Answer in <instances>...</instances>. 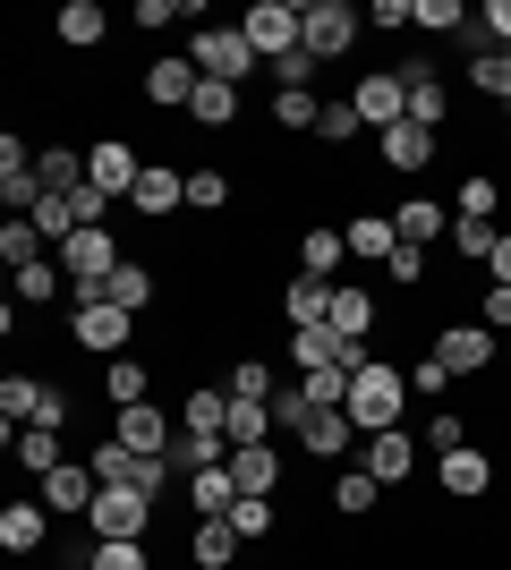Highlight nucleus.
I'll return each instance as SVG.
<instances>
[{"label": "nucleus", "instance_id": "nucleus-1", "mask_svg": "<svg viewBox=\"0 0 511 570\" xmlns=\"http://www.w3.org/2000/svg\"><path fill=\"white\" fill-rule=\"evenodd\" d=\"M350 417H358V434H392L401 426V409H410V366H384V357H366L358 375H350Z\"/></svg>", "mask_w": 511, "mask_h": 570}, {"label": "nucleus", "instance_id": "nucleus-2", "mask_svg": "<svg viewBox=\"0 0 511 570\" xmlns=\"http://www.w3.org/2000/svg\"><path fill=\"white\" fill-rule=\"evenodd\" d=\"M69 298H77V307H69V341H77V350H95V357H128V324H137V315L111 307L102 289H69Z\"/></svg>", "mask_w": 511, "mask_h": 570}, {"label": "nucleus", "instance_id": "nucleus-3", "mask_svg": "<svg viewBox=\"0 0 511 570\" xmlns=\"http://www.w3.org/2000/svg\"><path fill=\"white\" fill-rule=\"evenodd\" d=\"M188 60H196V77H214V86H247V77H256V43H247L239 26H196Z\"/></svg>", "mask_w": 511, "mask_h": 570}, {"label": "nucleus", "instance_id": "nucleus-4", "mask_svg": "<svg viewBox=\"0 0 511 570\" xmlns=\"http://www.w3.org/2000/svg\"><path fill=\"white\" fill-rule=\"evenodd\" d=\"M86 528H95V546H146V528H154V494H137V485H102L95 511H86Z\"/></svg>", "mask_w": 511, "mask_h": 570}, {"label": "nucleus", "instance_id": "nucleus-5", "mask_svg": "<svg viewBox=\"0 0 511 570\" xmlns=\"http://www.w3.org/2000/svg\"><path fill=\"white\" fill-rule=\"evenodd\" d=\"M358 43V9H350V0H307V9H298V51H307V60H341V51Z\"/></svg>", "mask_w": 511, "mask_h": 570}, {"label": "nucleus", "instance_id": "nucleus-6", "mask_svg": "<svg viewBox=\"0 0 511 570\" xmlns=\"http://www.w3.org/2000/svg\"><path fill=\"white\" fill-rule=\"evenodd\" d=\"M51 256H60V273H69V289H102V282H111V273H120V247H111V230H102V222H95V230H69V238H60V247H51Z\"/></svg>", "mask_w": 511, "mask_h": 570}, {"label": "nucleus", "instance_id": "nucleus-7", "mask_svg": "<svg viewBox=\"0 0 511 570\" xmlns=\"http://www.w3.org/2000/svg\"><path fill=\"white\" fill-rule=\"evenodd\" d=\"M341 102L366 119V137H384V128H401V119H410V86H401V69H366Z\"/></svg>", "mask_w": 511, "mask_h": 570}, {"label": "nucleus", "instance_id": "nucleus-8", "mask_svg": "<svg viewBox=\"0 0 511 570\" xmlns=\"http://www.w3.org/2000/svg\"><path fill=\"white\" fill-rule=\"evenodd\" d=\"M435 357L452 366V375H494L511 350H503V333H487V324H443V333H435Z\"/></svg>", "mask_w": 511, "mask_h": 570}, {"label": "nucleus", "instance_id": "nucleus-9", "mask_svg": "<svg viewBox=\"0 0 511 570\" xmlns=\"http://www.w3.org/2000/svg\"><path fill=\"white\" fill-rule=\"evenodd\" d=\"M86 179H95V188L111 196V205H120V196L137 188V179H146V154H137L128 137H102V145H86Z\"/></svg>", "mask_w": 511, "mask_h": 570}, {"label": "nucleus", "instance_id": "nucleus-10", "mask_svg": "<svg viewBox=\"0 0 511 570\" xmlns=\"http://www.w3.org/2000/svg\"><path fill=\"white\" fill-rule=\"evenodd\" d=\"M239 35L256 43V60H291L298 51V9L291 0H256V9L239 18Z\"/></svg>", "mask_w": 511, "mask_h": 570}, {"label": "nucleus", "instance_id": "nucleus-11", "mask_svg": "<svg viewBox=\"0 0 511 570\" xmlns=\"http://www.w3.org/2000/svg\"><path fill=\"white\" fill-rule=\"evenodd\" d=\"M128 205L146 222H170V214H188V170H170V163H146V179L128 188Z\"/></svg>", "mask_w": 511, "mask_h": 570}, {"label": "nucleus", "instance_id": "nucleus-12", "mask_svg": "<svg viewBox=\"0 0 511 570\" xmlns=\"http://www.w3.org/2000/svg\"><path fill=\"white\" fill-rule=\"evenodd\" d=\"M0 196H9V214H35V205H43V170H35V145L0 137Z\"/></svg>", "mask_w": 511, "mask_h": 570}, {"label": "nucleus", "instance_id": "nucleus-13", "mask_svg": "<svg viewBox=\"0 0 511 570\" xmlns=\"http://www.w3.org/2000/svg\"><path fill=\"white\" fill-rule=\"evenodd\" d=\"M95 494H102V476H95V460H60V469L43 476V511H95Z\"/></svg>", "mask_w": 511, "mask_h": 570}, {"label": "nucleus", "instance_id": "nucleus-14", "mask_svg": "<svg viewBox=\"0 0 511 570\" xmlns=\"http://www.w3.org/2000/svg\"><path fill=\"white\" fill-rule=\"evenodd\" d=\"M111 443H128V452H146V460H163V452H170V417H163V401L120 409V417H111Z\"/></svg>", "mask_w": 511, "mask_h": 570}, {"label": "nucleus", "instance_id": "nucleus-15", "mask_svg": "<svg viewBox=\"0 0 511 570\" xmlns=\"http://www.w3.org/2000/svg\"><path fill=\"white\" fill-rule=\"evenodd\" d=\"M435 485H443L452 502H478V494H494V460L478 452V443H461L452 460H435Z\"/></svg>", "mask_w": 511, "mask_h": 570}, {"label": "nucleus", "instance_id": "nucleus-16", "mask_svg": "<svg viewBox=\"0 0 511 570\" xmlns=\"http://www.w3.org/2000/svg\"><path fill=\"white\" fill-rule=\"evenodd\" d=\"M196 86H205V77H196L188 51H179V60H154V69H146V102H154V111H188Z\"/></svg>", "mask_w": 511, "mask_h": 570}, {"label": "nucleus", "instance_id": "nucleus-17", "mask_svg": "<svg viewBox=\"0 0 511 570\" xmlns=\"http://www.w3.org/2000/svg\"><path fill=\"white\" fill-rule=\"evenodd\" d=\"M417 469V434H366V476H375V485H401V476Z\"/></svg>", "mask_w": 511, "mask_h": 570}, {"label": "nucleus", "instance_id": "nucleus-18", "mask_svg": "<svg viewBox=\"0 0 511 570\" xmlns=\"http://www.w3.org/2000/svg\"><path fill=\"white\" fill-rule=\"evenodd\" d=\"M375 154H384V170H426V163H435V128L401 119V128H384V137H375Z\"/></svg>", "mask_w": 511, "mask_h": 570}, {"label": "nucleus", "instance_id": "nucleus-19", "mask_svg": "<svg viewBox=\"0 0 511 570\" xmlns=\"http://www.w3.org/2000/svg\"><path fill=\"white\" fill-rule=\"evenodd\" d=\"M401 86H410V119H417V128H443V111H452L443 77L426 69V60H401Z\"/></svg>", "mask_w": 511, "mask_h": 570}, {"label": "nucleus", "instance_id": "nucleus-20", "mask_svg": "<svg viewBox=\"0 0 511 570\" xmlns=\"http://www.w3.org/2000/svg\"><path fill=\"white\" fill-rule=\"evenodd\" d=\"M341 238H350V256H358V264H392V247H401L392 214H350V222H341Z\"/></svg>", "mask_w": 511, "mask_h": 570}, {"label": "nucleus", "instance_id": "nucleus-21", "mask_svg": "<svg viewBox=\"0 0 511 570\" xmlns=\"http://www.w3.org/2000/svg\"><path fill=\"white\" fill-rule=\"evenodd\" d=\"M230 502H239V476H230V460L188 476V511H196V520H230Z\"/></svg>", "mask_w": 511, "mask_h": 570}, {"label": "nucleus", "instance_id": "nucleus-22", "mask_svg": "<svg viewBox=\"0 0 511 570\" xmlns=\"http://www.w3.org/2000/svg\"><path fill=\"white\" fill-rule=\"evenodd\" d=\"M102 392H111V409H137V401H154V357H111L102 366Z\"/></svg>", "mask_w": 511, "mask_h": 570}, {"label": "nucleus", "instance_id": "nucleus-23", "mask_svg": "<svg viewBox=\"0 0 511 570\" xmlns=\"http://www.w3.org/2000/svg\"><path fill=\"white\" fill-rule=\"evenodd\" d=\"M298 443H307L316 460H341L350 443H358V417H350V409H316V417L298 426Z\"/></svg>", "mask_w": 511, "mask_h": 570}, {"label": "nucleus", "instance_id": "nucleus-24", "mask_svg": "<svg viewBox=\"0 0 511 570\" xmlns=\"http://www.w3.org/2000/svg\"><path fill=\"white\" fill-rule=\"evenodd\" d=\"M324 333H333V341H366V333H375V289H341L333 282V315H324Z\"/></svg>", "mask_w": 511, "mask_h": 570}, {"label": "nucleus", "instance_id": "nucleus-25", "mask_svg": "<svg viewBox=\"0 0 511 570\" xmlns=\"http://www.w3.org/2000/svg\"><path fill=\"white\" fill-rule=\"evenodd\" d=\"M282 315H291V333L324 324V315H333V282H316V273H291V289H282Z\"/></svg>", "mask_w": 511, "mask_h": 570}, {"label": "nucleus", "instance_id": "nucleus-26", "mask_svg": "<svg viewBox=\"0 0 511 570\" xmlns=\"http://www.w3.org/2000/svg\"><path fill=\"white\" fill-rule=\"evenodd\" d=\"M239 546H247V537H239L230 520H196V537H188V562H196V570H230V562H239Z\"/></svg>", "mask_w": 511, "mask_h": 570}, {"label": "nucleus", "instance_id": "nucleus-27", "mask_svg": "<svg viewBox=\"0 0 511 570\" xmlns=\"http://www.w3.org/2000/svg\"><path fill=\"white\" fill-rule=\"evenodd\" d=\"M43 537H51L43 502H9V511H0V546H9V553H43Z\"/></svg>", "mask_w": 511, "mask_h": 570}, {"label": "nucleus", "instance_id": "nucleus-28", "mask_svg": "<svg viewBox=\"0 0 511 570\" xmlns=\"http://www.w3.org/2000/svg\"><path fill=\"white\" fill-rule=\"evenodd\" d=\"M392 230H401V247H435V238L452 230V214H443L435 196H410V205L392 214Z\"/></svg>", "mask_w": 511, "mask_h": 570}, {"label": "nucleus", "instance_id": "nucleus-29", "mask_svg": "<svg viewBox=\"0 0 511 570\" xmlns=\"http://www.w3.org/2000/svg\"><path fill=\"white\" fill-rule=\"evenodd\" d=\"M230 476H239V494H273V485H282V452H273V443H239V452H230Z\"/></svg>", "mask_w": 511, "mask_h": 570}, {"label": "nucleus", "instance_id": "nucleus-30", "mask_svg": "<svg viewBox=\"0 0 511 570\" xmlns=\"http://www.w3.org/2000/svg\"><path fill=\"white\" fill-rule=\"evenodd\" d=\"M179 426H188V434H222V426H230V392H222V383H196L188 409H179ZM222 443H230V434H222Z\"/></svg>", "mask_w": 511, "mask_h": 570}, {"label": "nucleus", "instance_id": "nucleus-31", "mask_svg": "<svg viewBox=\"0 0 511 570\" xmlns=\"http://www.w3.org/2000/svg\"><path fill=\"white\" fill-rule=\"evenodd\" d=\"M222 452H230L222 434H188V426H179L163 460H170V476H196V469H222Z\"/></svg>", "mask_w": 511, "mask_h": 570}, {"label": "nucleus", "instance_id": "nucleus-32", "mask_svg": "<svg viewBox=\"0 0 511 570\" xmlns=\"http://www.w3.org/2000/svg\"><path fill=\"white\" fill-rule=\"evenodd\" d=\"M341 256H350V238L341 230H298V273H316V282H333Z\"/></svg>", "mask_w": 511, "mask_h": 570}, {"label": "nucleus", "instance_id": "nucleus-33", "mask_svg": "<svg viewBox=\"0 0 511 570\" xmlns=\"http://www.w3.org/2000/svg\"><path fill=\"white\" fill-rule=\"evenodd\" d=\"M9 452H18V469L51 476V469H60V426H18V434H9Z\"/></svg>", "mask_w": 511, "mask_h": 570}, {"label": "nucleus", "instance_id": "nucleus-34", "mask_svg": "<svg viewBox=\"0 0 511 570\" xmlns=\"http://www.w3.org/2000/svg\"><path fill=\"white\" fill-rule=\"evenodd\" d=\"M102 298H111V307H128V315H146V307H154V264H120V273L102 282Z\"/></svg>", "mask_w": 511, "mask_h": 570}, {"label": "nucleus", "instance_id": "nucleus-35", "mask_svg": "<svg viewBox=\"0 0 511 570\" xmlns=\"http://www.w3.org/2000/svg\"><path fill=\"white\" fill-rule=\"evenodd\" d=\"M222 392H230V401H273V392H282V375H273L265 357H239V366L222 375Z\"/></svg>", "mask_w": 511, "mask_h": 570}, {"label": "nucleus", "instance_id": "nucleus-36", "mask_svg": "<svg viewBox=\"0 0 511 570\" xmlns=\"http://www.w3.org/2000/svg\"><path fill=\"white\" fill-rule=\"evenodd\" d=\"M102 35H111V18H102L95 0H69V9H60V43H77V51H95Z\"/></svg>", "mask_w": 511, "mask_h": 570}, {"label": "nucleus", "instance_id": "nucleus-37", "mask_svg": "<svg viewBox=\"0 0 511 570\" xmlns=\"http://www.w3.org/2000/svg\"><path fill=\"white\" fill-rule=\"evenodd\" d=\"M222 434H230V452H239V443H273L282 426H273L265 401H230V426H222Z\"/></svg>", "mask_w": 511, "mask_h": 570}, {"label": "nucleus", "instance_id": "nucleus-38", "mask_svg": "<svg viewBox=\"0 0 511 570\" xmlns=\"http://www.w3.org/2000/svg\"><path fill=\"white\" fill-rule=\"evenodd\" d=\"M0 417H9V434H18V426H35V417H43V383L9 375V383H0Z\"/></svg>", "mask_w": 511, "mask_h": 570}, {"label": "nucleus", "instance_id": "nucleus-39", "mask_svg": "<svg viewBox=\"0 0 511 570\" xmlns=\"http://www.w3.org/2000/svg\"><path fill=\"white\" fill-rule=\"evenodd\" d=\"M291 366H298V375H316V366H341V341L324 333V324H307V333H291Z\"/></svg>", "mask_w": 511, "mask_h": 570}, {"label": "nucleus", "instance_id": "nucleus-40", "mask_svg": "<svg viewBox=\"0 0 511 570\" xmlns=\"http://www.w3.org/2000/svg\"><path fill=\"white\" fill-rule=\"evenodd\" d=\"M188 119H205V128H230V119H239V86H214V77H205V86H196V102H188Z\"/></svg>", "mask_w": 511, "mask_h": 570}, {"label": "nucleus", "instance_id": "nucleus-41", "mask_svg": "<svg viewBox=\"0 0 511 570\" xmlns=\"http://www.w3.org/2000/svg\"><path fill=\"white\" fill-rule=\"evenodd\" d=\"M333 502H341V511H350V520H366V511L384 502V485H375V476H366V469H341V476H333Z\"/></svg>", "mask_w": 511, "mask_h": 570}, {"label": "nucleus", "instance_id": "nucleus-42", "mask_svg": "<svg viewBox=\"0 0 511 570\" xmlns=\"http://www.w3.org/2000/svg\"><path fill=\"white\" fill-rule=\"evenodd\" d=\"M452 214H461V222H494V214H503V188H494L487 170H469V179H461V205H452Z\"/></svg>", "mask_w": 511, "mask_h": 570}, {"label": "nucleus", "instance_id": "nucleus-43", "mask_svg": "<svg viewBox=\"0 0 511 570\" xmlns=\"http://www.w3.org/2000/svg\"><path fill=\"white\" fill-rule=\"evenodd\" d=\"M43 247H51V238L35 230V222H26V214H9V230H0V256H9V264L26 273V264H43Z\"/></svg>", "mask_w": 511, "mask_h": 570}, {"label": "nucleus", "instance_id": "nucleus-44", "mask_svg": "<svg viewBox=\"0 0 511 570\" xmlns=\"http://www.w3.org/2000/svg\"><path fill=\"white\" fill-rule=\"evenodd\" d=\"M452 247H461L469 264H494V247H503V230H494V222H461V214H452Z\"/></svg>", "mask_w": 511, "mask_h": 570}, {"label": "nucleus", "instance_id": "nucleus-45", "mask_svg": "<svg viewBox=\"0 0 511 570\" xmlns=\"http://www.w3.org/2000/svg\"><path fill=\"white\" fill-rule=\"evenodd\" d=\"M410 26H426V35H469V9L461 0H417Z\"/></svg>", "mask_w": 511, "mask_h": 570}, {"label": "nucleus", "instance_id": "nucleus-46", "mask_svg": "<svg viewBox=\"0 0 511 570\" xmlns=\"http://www.w3.org/2000/svg\"><path fill=\"white\" fill-rule=\"evenodd\" d=\"M273 426H282V434H298V426H307V417H316V401H307V392H298V375L291 383H282V392H273Z\"/></svg>", "mask_w": 511, "mask_h": 570}, {"label": "nucleus", "instance_id": "nucleus-47", "mask_svg": "<svg viewBox=\"0 0 511 570\" xmlns=\"http://www.w3.org/2000/svg\"><path fill=\"white\" fill-rule=\"evenodd\" d=\"M324 102L316 95H291V86H273V128H316Z\"/></svg>", "mask_w": 511, "mask_h": 570}, {"label": "nucleus", "instance_id": "nucleus-48", "mask_svg": "<svg viewBox=\"0 0 511 570\" xmlns=\"http://www.w3.org/2000/svg\"><path fill=\"white\" fill-rule=\"evenodd\" d=\"M230 528H239L247 546H265V537H273V502L265 494H239V502H230Z\"/></svg>", "mask_w": 511, "mask_h": 570}, {"label": "nucleus", "instance_id": "nucleus-49", "mask_svg": "<svg viewBox=\"0 0 511 570\" xmlns=\"http://www.w3.org/2000/svg\"><path fill=\"white\" fill-rule=\"evenodd\" d=\"M298 392H307L316 409H341L350 401V366H316V375H298Z\"/></svg>", "mask_w": 511, "mask_h": 570}, {"label": "nucleus", "instance_id": "nucleus-50", "mask_svg": "<svg viewBox=\"0 0 511 570\" xmlns=\"http://www.w3.org/2000/svg\"><path fill=\"white\" fill-rule=\"evenodd\" d=\"M60 282H69L60 256H43V264H26V273H18V298H26V307H35V298H60Z\"/></svg>", "mask_w": 511, "mask_h": 570}, {"label": "nucleus", "instance_id": "nucleus-51", "mask_svg": "<svg viewBox=\"0 0 511 570\" xmlns=\"http://www.w3.org/2000/svg\"><path fill=\"white\" fill-rule=\"evenodd\" d=\"M230 205V179L222 170H188V214H222Z\"/></svg>", "mask_w": 511, "mask_h": 570}, {"label": "nucleus", "instance_id": "nucleus-52", "mask_svg": "<svg viewBox=\"0 0 511 570\" xmlns=\"http://www.w3.org/2000/svg\"><path fill=\"white\" fill-rule=\"evenodd\" d=\"M86 570H154V553L128 537V546H95V553H86Z\"/></svg>", "mask_w": 511, "mask_h": 570}, {"label": "nucleus", "instance_id": "nucleus-53", "mask_svg": "<svg viewBox=\"0 0 511 570\" xmlns=\"http://www.w3.org/2000/svg\"><path fill=\"white\" fill-rule=\"evenodd\" d=\"M461 443H469V426L452 417V409H435V417H426V452H435V460H452Z\"/></svg>", "mask_w": 511, "mask_h": 570}, {"label": "nucleus", "instance_id": "nucleus-54", "mask_svg": "<svg viewBox=\"0 0 511 570\" xmlns=\"http://www.w3.org/2000/svg\"><path fill=\"white\" fill-rule=\"evenodd\" d=\"M316 137H324V145H350V137H366V119L350 111V102H324V119H316Z\"/></svg>", "mask_w": 511, "mask_h": 570}, {"label": "nucleus", "instance_id": "nucleus-55", "mask_svg": "<svg viewBox=\"0 0 511 570\" xmlns=\"http://www.w3.org/2000/svg\"><path fill=\"white\" fill-rule=\"evenodd\" d=\"M384 282H392V289H417V282H426V247H392Z\"/></svg>", "mask_w": 511, "mask_h": 570}, {"label": "nucleus", "instance_id": "nucleus-56", "mask_svg": "<svg viewBox=\"0 0 511 570\" xmlns=\"http://www.w3.org/2000/svg\"><path fill=\"white\" fill-rule=\"evenodd\" d=\"M443 383H452V366H443V357L426 350V357H417V366H410V401H435Z\"/></svg>", "mask_w": 511, "mask_h": 570}, {"label": "nucleus", "instance_id": "nucleus-57", "mask_svg": "<svg viewBox=\"0 0 511 570\" xmlns=\"http://www.w3.org/2000/svg\"><path fill=\"white\" fill-rule=\"evenodd\" d=\"M273 86H291V95H316V60H307V51L273 60Z\"/></svg>", "mask_w": 511, "mask_h": 570}, {"label": "nucleus", "instance_id": "nucleus-58", "mask_svg": "<svg viewBox=\"0 0 511 570\" xmlns=\"http://www.w3.org/2000/svg\"><path fill=\"white\" fill-rule=\"evenodd\" d=\"M478 324H487V333H503V341H511V282H494L487 298H478Z\"/></svg>", "mask_w": 511, "mask_h": 570}, {"label": "nucleus", "instance_id": "nucleus-59", "mask_svg": "<svg viewBox=\"0 0 511 570\" xmlns=\"http://www.w3.org/2000/svg\"><path fill=\"white\" fill-rule=\"evenodd\" d=\"M170 18H188V9H179V0H137V26H146V35H154V26H170Z\"/></svg>", "mask_w": 511, "mask_h": 570}, {"label": "nucleus", "instance_id": "nucleus-60", "mask_svg": "<svg viewBox=\"0 0 511 570\" xmlns=\"http://www.w3.org/2000/svg\"><path fill=\"white\" fill-rule=\"evenodd\" d=\"M410 9H417V0H375V9H366V26H410Z\"/></svg>", "mask_w": 511, "mask_h": 570}, {"label": "nucleus", "instance_id": "nucleus-61", "mask_svg": "<svg viewBox=\"0 0 511 570\" xmlns=\"http://www.w3.org/2000/svg\"><path fill=\"white\" fill-rule=\"evenodd\" d=\"M494 282H511V230H503V247H494Z\"/></svg>", "mask_w": 511, "mask_h": 570}, {"label": "nucleus", "instance_id": "nucleus-62", "mask_svg": "<svg viewBox=\"0 0 511 570\" xmlns=\"http://www.w3.org/2000/svg\"><path fill=\"white\" fill-rule=\"evenodd\" d=\"M503 137H511V119H503Z\"/></svg>", "mask_w": 511, "mask_h": 570}, {"label": "nucleus", "instance_id": "nucleus-63", "mask_svg": "<svg viewBox=\"0 0 511 570\" xmlns=\"http://www.w3.org/2000/svg\"><path fill=\"white\" fill-rule=\"evenodd\" d=\"M60 570H69V562H60ZM77 570H86V562H77Z\"/></svg>", "mask_w": 511, "mask_h": 570}, {"label": "nucleus", "instance_id": "nucleus-64", "mask_svg": "<svg viewBox=\"0 0 511 570\" xmlns=\"http://www.w3.org/2000/svg\"><path fill=\"white\" fill-rule=\"evenodd\" d=\"M503 350H511V341H503Z\"/></svg>", "mask_w": 511, "mask_h": 570}]
</instances>
